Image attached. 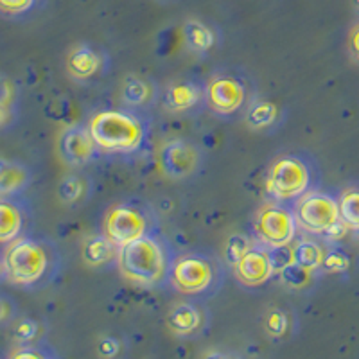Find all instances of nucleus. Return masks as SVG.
<instances>
[{"mask_svg":"<svg viewBox=\"0 0 359 359\" xmlns=\"http://www.w3.org/2000/svg\"><path fill=\"white\" fill-rule=\"evenodd\" d=\"M33 182L34 172L27 163L0 156V196H25Z\"/></svg>","mask_w":359,"mask_h":359,"instance_id":"nucleus-20","label":"nucleus"},{"mask_svg":"<svg viewBox=\"0 0 359 359\" xmlns=\"http://www.w3.org/2000/svg\"><path fill=\"white\" fill-rule=\"evenodd\" d=\"M118 252L121 248L102 232L88 236L81 245V259L85 266L97 271L117 269Z\"/></svg>","mask_w":359,"mask_h":359,"instance_id":"nucleus-19","label":"nucleus"},{"mask_svg":"<svg viewBox=\"0 0 359 359\" xmlns=\"http://www.w3.org/2000/svg\"><path fill=\"white\" fill-rule=\"evenodd\" d=\"M6 282L25 291L50 286L63 269L60 246L43 233L27 232L2 250Z\"/></svg>","mask_w":359,"mask_h":359,"instance_id":"nucleus-2","label":"nucleus"},{"mask_svg":"<svg viewBox=\"0 0 359 359\" xmlns=\"http://www.w3.org/2000/svg\"><path fill=\"white\" fill-rule=\"evenodd\" d=\"M352 6H354L355 13H358V15H359V0H352Z\"/></svg>","mask_w":359,"mask_h":359,"instance_id":"nucleus-40","label":"nucleus"},{"mask_svg":"<svg viewBox=\"0 0 359 359\" xmlns=\"http://www.w3.org/2000/svg\"><path fill=\"white\" fill-rule=\"evenodd\" d=\"M8 359H57L56 354L50 351L47 345L31 343V345H18L15 351L9 354Z\"/></svg>","mask_w":359,"mask_h":359,"instance_id":"nucleus-32","label":"nucleus"},{"mask_svg":"<svg viewBox=\"0 0 359 359\" xmlns=\"http://www.w3.org/2000/svg\"><path fill=\"white\" fill-rule=\"evenodd\" d=\"M156 2L162 6H171V4H176V2H180V0H156Z\"/></svg>","mask_w":359,"mask_h":359,"instance_id":"nucleus-39","label":"nucleus"},{"mask_svg":"<svg viewBox=\"0 0 359 359\" xmlns=\"http://www.w3.org/2000/svg\"><path fill=\"white\" fill-rule=\"evenodd\" d=\"M226 264L214 250L189 248L176 252L169 286L192 300H207L219 293L226 280Z\"/></svg>","mask_w":359,"mask_h":359,"instance_id":"nucleus-5","label":"nucleus"},{"mask_svg":"<svg viewBox=\"0 0 359 359\" xmlns=\"http://www.w3.org/2000/svg\"><path fill=\"white\" fill-rule=\"evenodd\" d=\"M158 83L153 78L140 74H128L121 85V104L135 110L149 111L156 102H160Z\"/></svg>","mask_w":359,"mask_h":359,"instance_id":"nucleus-18","label":"nucleus"},{"mask_svg":"<svg viewBox=\"0 0 359 359\" xmlns=\"http://www.w3.org/2000/svg\"><path fill=\"white\" fill-rule=\"evenodd\" d=\"M208 320V309L201 304V300L187 298L169 309L165 323L169 331L178 338H196L207 331Z\"/></svg>","mask_w":359,"mask_h":359,"instance_id":"nucleus-16","label":"nucleus"},{"mask_svg":"<svg viewBox=\"0 0 359 359\" xmlns=\"http://www.w3.org/2000/svg\"><path fill=\"white\" fill-rule=\"evenodd\" d=\"M277 273L278 268L273 252L259 243L232 268L233 278L245 290H261L277 278Z\"/></svg>","mask_w":359,"mask_h":359,"instance_id":"nucleus-12","label":"nucleus"},{"mask_svg":"<svg viewBox=\"0 0 359 359\" xmlns=\"http://www.w3.org/2000/svg\"><path fill=\"white\" fill-rule=\"evenodd\" d=\"M201 359H237V355L223 351H208L201 355Z\"/></svg>","mask_w":359,"mask_h":359,"instance_id":"nucleus-37","label":"nucleus"},{"mask_svg":"<svg viewBox=\"0 0 359 359\" xmlns=\"http://www.w3.org/2000/svg\"><path fill=\"white\" fill-rule=\"evenodd\" d=\"M255 245H257V241H255V237L250 232H239L230 236L226 239V243H224L223 253H221V257H223L226 268L232 269Z\"/></svg>","mask_w":359,"mask_h":359,"instance_id":"nucleus-27","label":"nucleus"},{"mask_svg":"<svg viewBox=\"0 0 359 359\" xmlns=\"http://www.w3.org/2000/svg\"><path fill=\"white\" fill-rule=\"evenodd\" d=\"M339 216L351 232L359 230V182L351 184L338 192Z\"/></svg>","mask_w":359,"mask_h":359,"instance_id":"nucleus-25","label":"nucleus"},{"mask_svg":"<svg viewBox=\"0 0 359 359\" xmlns=\"http://www.w3.org/2000/svg\"><path fill=\"white\" fill-rule=\"evenodd\" d=\"M182 38L187 50L196 56H208L223 43L221 29L212 22L196 17L187 18L182 24Z\"/></svg>","mask_w":359,"mask_h":359,"instance_id":"nucleus-17","label":"nucleus"},{"mask_svg":"<svg viewBox=\"0 0 359 359\" xmlns=\"http://www.w3.org/2000/svg\"><path fill=\"white\" fill-rule=\"evenodd\" d=\"M327 246L329 245H327L323 239H320V237L302 233V236L297 237L293 241V245L290 246L291 261H293L294 264L300 266V268L322 273L320 269H322Z\"/></svg>","mask_w":359,"mask_h":359,"instance_id":"nucleus-23","label":"nucleus"},{"mask_svg":"<svg viewBox=\"0 0 359 359\" xmlns=\"http://www.w3.org/2000/svg\"><path fill=\"white\" fill-rule=\"evenodd\" d=\"M33 207L25 196H0V246L31 232Z\"/></svg>","mask_w":359,"mask_h":359,"instance_id":"nucleus-15","label":"nucleus"},{"mask_svg":"<svg viewBox=\"0 0 359 359\" xmlns=\"http://www.w3.org/2000/svg\"><path fill=\"white\" fill-rule=\"evenodd\" d=\"M121 352V341L114 336H104L99 339L97 343V354L104 359H114L117 358Z\"/></svg>","mask_w":359,"mask_h":359,"instance_id":"nucleus-34","label":"nucleus"},{"mask_svg":"<svg viewBox=\"0 0 359 359\" xmlns=\"http://www.w3.org/2000/svg\"><path fill=\"white\" fill-rule=\"evenodd\" d=\"M322 187V169L309 151H282L264 175L268 200L293 207L300 198Z\"/></svg>","mask_w":359,"mask_h":359,"instance_id":"nucleus-4","label":"nucleus"},{"mask_svg":"<svg viewBox=\"0 0 359 359\" xmlns=\"http://www.w3.org/2000/svg\"><path fill=\"white\" fill-rule=\"evenodd\" d=\"M320 275L322 273H318V271L304 269L291 261L278 269L277 278L280 280V284L286 287V290L294 291V293H304V291H309L311 287L316 284Z\"/></svg>","mask_w":359,"mask_h":359,"instance_id":"nucleus-24","label":"nucleus"},{"mask_svg":"<svg viewBox=\"0 0 359 359\" xmlns=\"http://www.w3.org/2000/svg\"><path fill=\"white\" fill-rule=\"evenodd\" d=\"M176 250L162 230L123 246L118 252V273L144 290L168 287Z\"/></svg>","mask_w":359,"mask_h":359,"instance_id":"nucleus-3","label":"nucleus"},{"mask_svg":"<svg viewBox=\"0 0 359 359\" xmlns=\"http://www.w3.org/2000/svg\"><path fill=\"white\" fill-rule=\"evenodd\" d=\"M101 232L118 248L160 232L155 207L139 196H126L108 205L101 217Z\"/></svg>","mask_w":359,"mask_h":359,"instance_id":"nucleus-7","label":"nucleus"},{"mask_svg":"<svg viewBox=\"0 0 359 359\" xmlns=\"http://www.w3.org/2000/svg\"><path fill=\"white\" fill-rule=\"evenodd\" d=\"M158 162L169 180L191 182L207 168V151L191 139H171L160 147Z\"/></svg>","mask_w":359,"mask_h":359,"instance_id":"nucleus-10","label":"nucleus"},{"mask_svg":"<svg viewBox=\"0 0 359 359\" xmlns=\"http://www.w3.org/2000/svg\"><path fill=\"white\" fill-rule=\"evenodd\" d=\"M347 50L348 56L359 65V20L352 25L347 34Z\"/></svg>","mask_w":359,"mask_h":359,"instance_id":"nucleus-36","label":"nucleus"},{"mask_svg":"<svg viewBox=\"0 0 359 359\" xmlns=\"http://www.w3.org/2000/svg\"><path fill=\"white\" fill-rule=\"evenodd\" d=\"M22 90L20 85L9 76L0 74V108H15L20 110Z\"/></svg>","mask_w":359,"mask_h":359,"instance_id":"nucleus-31","label":"nucleus"},{"mask_svg":"<svg viewBox=\"0 0 359 359\" xmlns=\"http://www.w3.org/2000/svg\"><path fill=\"white\" fill-rule=\"evenodd\" d=\"M13 339L18 345H31V343H38L43 336V325L38 322L36 318H17V322L13 323Z\"/></svg>","mask_w":359,"mask_h":359,"instance_id":"nucleus-28","label":"nucleus"},{"mask_svg":"<svg viewBox=\"0 0 359 359\" xmlns=\"http://www.w3.org/2000/svg\"><path fill=\"white\" fill-rule=\"evenodd\" d=\"M245 121L250 130L269 133V131H275L277 128H280L282 123L286 121V110L278 102L259 95L246 111Z\"/></svg>","mask_w":359,"mask_h":359,"instance_id":"nucleus-21","label":"nucleus"},{"mask_svg":"<svg viewBox=\"0 0 359 359\" xmlns=\"http://www.w3.org/2000/svg\"><path fill=\"white\" fill-rule=\"evenodd\" d=\"M293 212L300 233L320 237V239L331 232L336 224L341 223L338 194L322 189H316L300 198L293 205Z\"/></svg>","mask_w":359,"mask_h":359,"instance_id":"nucleus-9","label":"nucleus"},{"mask_svg":"<svg viewBox=\"0 0 359 359\" xmlns=\"http://www.w3.org/2000/svg\"><path fill=\"white\" fill-rule=\"evenodd\" d=\"M67 74L76 83H95L108 76L111 69V57L104 47L88 41L74 45L65 60Z\"/></svg>","mask_w":359,"mask_h":359,"instance_id":"nucleus-11","label":"nucleus"},{"mask_svg":"<svg viewBox=\"0 0 359 359\" xmlns=\"http://www.w3.org/2000/svg\"><path fill=\"white\" fill-rule=\"evenodd\" d=\"M291 318L284 309H271L264 316V331L269 338L280 339L290 332Z\"/></svg>","mask_w":359,"mask_h":359,"instance_id":"nucleus-30","label":"nucleus"},{"mask_svg":"<svg viewBox=\"0 0 359 359\" xmlns=\"http://www.w3.org/2000/svg\"><path fill=\"white\" fill-rule=\"evenodd\" d=\"M57 151L72 169H83L101 156L94 137L85 124H70L57 139Z\"/></svg>","mask_w":359,"mask_h":359,"instance_id":"nucleus-14","label":"nucleus"},{"mask_svg":"<svg viewBox=\"0 0 359 359\" xmlns=\"http://www.w3.org/2000/svg\"><path fill=\"white\" fill-rule=\"evenodd\" d=\"M18 318V304L9 294L0 293V329L13 325Z\"/></svg>","mask_w":359,"mask_h":359,"instance_id":"nucleus-33","label":"nucleus"},{"mask_svg":"<svg viewBox=\"0 0 359 359\" xmlns=\"http://www.w3.org/2000/svg\"><path fill=\"white\" fill-rule=\"evenodd\" d=\"M351 233H352V237H354L355 241L359 243V230H354V232H351Z\"/></svg>","mask_w":359,"mask_h":359,"instance_id":"nucleus-41","label":"nucleus"},{"mask_svg":"<svg viewBox=\"0 0 359 359\" xmlns=\"http://www.w3.org/2000/svg\"><path fill=\"white\" fill-rule=\"evenodd\" d=\"M57 196L67 207H81L94 196V180L85 175L81 169H76L60 180Z\"/></svg>","mask_w":359,"mask_h":359,"instance_id":"nucleus-22","label":"nucleus"},{"mask_svg":"<svg viewBox=\"0 0 359 359\" xmlns=\"http://www.w3.org/2000/svg\"><path fill=\"white\" fill-rule=\"evenodd\" d=\"M47 0H0V17L6 20L24 22L45 8Z\"/></svg>","mask_w":359,"mask_h":359,"instance_id":"nucleus-26","label":"nucleus"},{"mask_svg":"<svg viewBox=\"0 0 359 359\" xmlns=\"http://www.w3.org/2000/svg\"><path fill=\"white\" fill-rule=\"evenodd\" d=\"M102 156L135 158L151 151V115L128 107L95 110L86 121Z\"/></svg>","mask_w":359,"mask_h":359,"instance_id":"nucleus-1","label":"nucleus"},{"mask_svg":"<svg viewBox=\"0 0 359 359\" xmlns=\"http://www.w3.org/2000/svg\"><path fill=\"white\" fill-rule=\"evenodd\" d=\"M18 117H20V110H15V108H0V133L13 130V128L17 126Z\"/></svg>","mask_w":359,"mask_h":359,"instance_id":"nucleus-35","label":"nucleus"},{"mask_svg":"<svg viewBox=\"0 0 359 359\" xmlns=\"http://www.w3.org/2000/svg\"><path fill=\"white\" fill-rule=\"evenodd\" d=\"M163 110L172 115H198L205 110V85L196 78H178L160 92Z\"/></svg>","mask_w":359,"mask_h":359,"instance_id":"nucleus-13","label":"nucleus"},{"mask_svg":"<svg viewBox=\"0 0 359 359\" xmlns=\"http://www.w3.org/2000/svg\"><path fill=\"white\" fill-rule=\"evenodd\" d=\"M298 224L291 205L277 203L269 200L259 208L252 219L250 233L259 245L268 248H284L291 246L298 237Z\"/></svg>","mask_w":359,"mask_h":359,"instance_id":"nucleus-8","label":"nucleus"},{"mask_svg":"<svg viewBox=\"0 0 359 359\" xmlns=\"http://www.w3.org/2000/svg\"><path fill=\"white\" fill-rule=\"evenodd\" d=\"M205 85V110L223 121L245 118L252 102L259 97L257 86L246 70L223 67L208 76Z\"/></svg>","mask_w":359,"mask_h":359,"instance_id":"nucleus-6","label":"nucleus"},{"mask_svg":"<svg viewBox=\"0 0 359 359\" xmlns=\"http://www.w3.org/2000/svg\"><path fill=\"white\" fill-rule=\"evenodd\" d=\"M0 282H6V264L2 252H0Z\"/></svg>","mask_w":359,"mask_h":359,"instance_id":"nucleus-38","label":"nucleus"},{"mask_svg":"<svg viewBox=\"0 0 359 359\" xmlns=\"http://www.w3.org/2000/svg\"><path fill=\"white\" fill-rule=\"evenodd\" d=\"M348 269H351V257H348V253L339 245L327 246L325 257H323V264L320 271H322V273L339 275L347 273Z\"/></svg>","mask_w":359,"mask_h":359,"instance_id":"nucleus-29","label":"nucleus"}]
</instances>
